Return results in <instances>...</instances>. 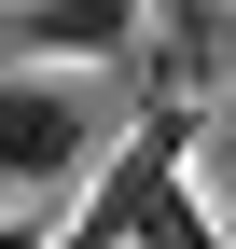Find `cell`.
Here are the masks:
<instances>
[{"instance_id": "3", "label": "cell", "mask_w": 236, "mask_h": 249, "mask_svg": "<svg viewBox=\"0 0 236 249\" xmlns=\"http://www.w3.org/2000/svg\"><path fill=\"white\" fill-rule=\"evenodd\" d=\"M0 28L28 42V70H111V55H139V0H14Z\"/></svg>"}, {"instance_id": "1", "label": "cell", "mask_w": 236, "mask_h": 249, "mask_svg": "<svg viewBox=\"0 0 236 249\" xmlns=\"http://www.w3.org/2000/svg\"><path fill=\"white\" fill-rule=\"evenodd\" d=\"M56 249H222V208H209V180H195L181 111H153L139 139L98 152V180H83V208L56 222Z\"/></svg>"}, {"instance_id": "6", "label": "cell", "mask_w": 236, "mask_h": 249, "mask_svg": "<svg viewBox=\"0 0 236 249\" xmlns=\"http://www.w3.org/2000/svg\"><path fill=\"white\" fill-rule=\"evenodd\" d=\"M222 97H236V28H222Z\"/></svg>"}, {"instance_id": "4", "label": "cell", "mask_w": 236, "mask_h": 249, "mask_svg": "<svg viewBox=\"0 0 236 249\" xmlns=\"http://www.w3.org/2000/svg\"><path fill=\"white\" fill-rule=\"evenodd\" d=\"M195 180H209V208L236 222V139H222V152H209V166H195Z\"/></svg>"}, {"instance_id": "5", "label": "cell", "mask_w": 236, "mask_h": 249, "mask_svg": "<svg viewBox=\"0 0 236 249\" xmlns=\"http://www.w3.org/2000/svg\"><path fill=\"white\" fill-rule=\"evenodd\" d=\"M0 249H56V222H42V208H14V222H0Z\"/></svg>"}, {"instance_id": "2", "label": "cell", "mask_w": 236, "mask_h": 249, "mask_svg": "<svg viewBox=\"0 0 236 249\" xmlns=\"http://www.w3.org/2000/svg\"><path fill=\"white\" fill-rule=\"evenodd\" d=\"M98 152H111V124L70 70H0V194L56 208V194L98 180Z\"/></svg>"}]
</instances>
